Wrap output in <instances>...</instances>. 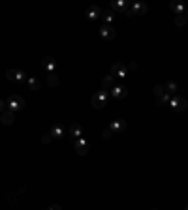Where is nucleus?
Returning a JSON list of instances; mask_svg holds the SVG:
<instances>
[{
    "label": "nucleus",
    "instance_id": "4468645a",
    "mask_svg": "<svg viewBox=\"0 0 188 210\" xmlns=\"http://www.w3.org/2000/svg\"><path fill=\"white\" fill-rule=\"evenodd\" d=\"M186 210H188V208H186Z\"/></svg>",
    "mask_w": 188,
    "mask_h": 210
},
{
    "label": "nucleus",
    "instance_id": "1a4fd4ad",
    "mask_svg": "<svg viewBox=\"0 0 188 210\" xmlns=\"http://www.w3.org/2000/svg\"><path fill=\"white\" fill-rule=\"evenodd\" d=\"M28 83H30V86H32V88H38V81H36V79H30Z\"/></svg>",
    "mask_w": 188,
    "mask_h": 210
},
{
    "label": "nucleus",
    "instance_id": "39448f33",
    "mask_svg": "<svg viewBox=\"0 0 188 210\" xmlns=\"http://www.w3.org/2000/svg\"><path fill=\"white\" fill-rule=\"evenodd\" d=\"M21 107H23V100H13V101H11V109H13V111H17V109H21Z\"/></svg>",
    "mask_w": 188,
    "mask_h": 210
},
{
    "label": "nucleus",
    "instance_id": "ddd939ff",
    "mask_svg": "<svg viewBox=\"0 0 188 210\" xmlns=\"http://www.w3.org/2000/svg\"><path fill=\"white\" fill-rule=\"evenodd\" d=\"M0 109H2V103H0Z\"/></svg>",
    "mask_w": 188,
    "mask_h": 210
},
{
    "label": "nucleus",
    "instance_id": "0eeeda50",
    "mask_svg": "<svg viewBox=\"0 0 188 210\" xmlns=\"http://www.w3.org/2000/svg\"><path fill=\"white\" fill-rule=\"evenodd\" d=\"M47 81H49V83H51V85L55 86V85H57V83H58V77H57V75H55V73H51L49 77H47Z\"/></svg>",
    "mask_w": 188,
    "mask_h": 210
},
{
    "label": "nucleus",
    "instance_id": "f8f14e48",
    "mask_svg": "<svg viewBox=\"0 0 188 210\" xmlns=\"http://www.w3.org/2000/svg\"><path fill=\"white\" fill-rule=\"evenodd\" d=\"M49 210H60V206H51Z\"/></svg>",
    "mask_w": 188,
    "mask_h": 210
},
{
    "label": "nucleus",
    "instance_id": "f03ea898",
    "mask_svg": "<svg viewBox=\"0 0 188 210\" xmlns=\"http://www.w3.org/2000/svg\"><path fill=\"white\" fill-rule=\"evenodd\" d=\"M94 103H96V107H103V101H106V92H102V94H98L92 100Z\"/></svg>",
    "mask_w": 188,
    "mask_h": 210
},
{
    "label": "nucleus",
    "instance_id": "6e6552de",
    "mask_svg": "<svg viewBox=\"0 0 188 210\" xmlns=\"http://www.w3.org/2000/svg\"><path fill=\"white\" fill-rule=\"evenodd\" d=\"M72 133H73L75 137H79V135H81V128H77V126H73V128H72Z\"/></svg>",
    "mask_w": 188,
    "mask_h": 210
},
{
    "label": "nucleus",
    "instance_id": "7ed1b4c3",
    "mask_svg": "<svg viewBox=\"0 0 188 210\" xmlns=\"http://www.w3.org/2000/svg\"><path fill=\"white\" fill-rule=\"evenodd\" d=\"M2 122L4 124H11L13 122V115L11 113H2Z\"/></svg>",
    "mask_w": 188,
    "mask_h": 210
},
{
    "label": "nucleus",
    "instance_id": "20e7f679",
    "mask_svg": "<svg viewBox=\"0 0 188 210\" xmlns=\"http://www.w3.org/2000/svg\"><path fill=\"white\" fill-rule=\"evenodd\" d=\"M77 152L87 154V143L85 141H77Z\"/></svg>",
    "mask_w": 188,
    "mask_h": 210
},
{
    "label": "nucleus",
    "instance_id": "423d86ee",
    "mask_svg": "<svg viewBox=\"0 0 188 210\" xmlns=\"http://www.w3.org/2000/svg\"><path fill=\"white\" fill-rule=\"evenodd\" d=\"M124 94H126V92H124V88H121V86L113 90V96H117V98H122Z\"/></svg>",
    "mask_w": 188,
    "mask_h": 210
},
{
    "label": "nucleus",
    "instance_id": "9d476101",
    "mask_svg": "<svg viewBox=\"0 0 188 210\" xmlns=\"http://www.w3.org/2000/svg\"><path fill=\"white\" fill-rule=\"evenodd\" d=\"M184 21H186V19H183V17H177V19H175V23H177V25H184Z\"/></svg>",
    "mask_w": 188,
    "mask_h": 210
},
{
    "label": "nucleus",
    "instance_id": "9b49d317",
    "mask_svg": "<svg viewBox=\"0 0 188 210\" xmlns=\"http://www.w3.org/2000/svg\"><path fill=\"white\" fill-rule=\"evenodd\" d=\"M113 128H115V130H121V128H122V122H117V124L113 126Z\"/></svg>",
    "mask_w": 188,
    "mask_h": 210
},
{
    "label": "nucleus",
    "instance_id": "f257e3e1",
    "mask_svg": "<svg viewBox=\"0 0 188 210\" xmlns=\"http://www.w3.org/2000/svg\"><path fill=\"white\" fill-rule=\"evenodd\" d=\"M100 34L103 38H113L115 36V30L111 28V26H102V30H100Z\"/></svg>",
    "mask_w": 188,
    "mask_h": 210
}]
</instances>
